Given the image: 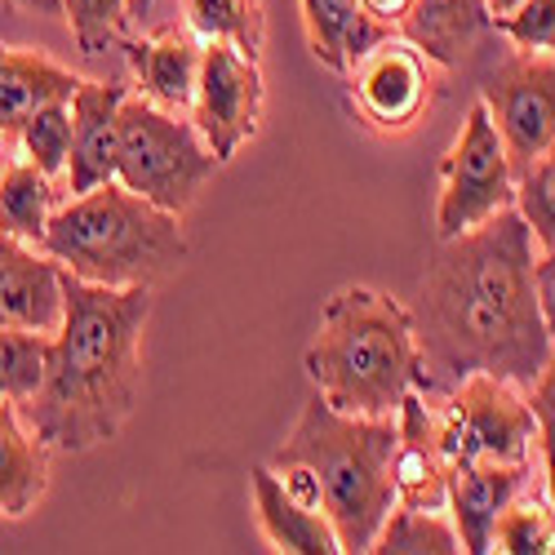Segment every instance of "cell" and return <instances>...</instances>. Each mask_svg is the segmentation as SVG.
<instances>
[{"instance_id": "cell-1", "label": "cell", "mask_w": 555, "mask_h": 555, "mask_svg": "<svg viewBox=\"0 0 555 555\" xmlns=\"http://www.w3.org/2000/svg\"><path fill=\"white\" fill-rule=\"evenodd\" d=\"M538 241L520 209L440 241L427 262L413 334H418V391L444 396L467 374H493L529 387L551 356L538 302Z\"/></svg>"}, {"instance_id": "cell-2", "label": "cell", "mask_w": 555, "mask_h": 555, "mask_svg": "<svg viewBox=\"0 0 555 555\" xmlns=\"http://www.w3.org/2000/svg\"><path fill=\"white\" fill-rule=\"evenodd\" d=\"M152 289H107L63 271V325L44 343L27 423L44 449L89 453L120 436L143 391Z\"/></svg>"}, {"instance_id": "cell-3", "label": "cell", "mask_w": 555, "mask_h": 555, "mask_svg": "<svg viewBox=\"0 0 555 555\" xmlns=\"http://www.w3.org/2000/svg\"><path fill=\"white\" fill-rule=\"evenodd\" d=\"M418 364L413 311L364 285H347L325 302L307 347L315 396L356 418H396L400 400L418 387Z\"/></svg>"}, {"instance_id": "cell-4", "label": "cell", "mask_w": 555, "mask_h": 555, "mask_svg": "<svg viewBox=\"0 0 555 555\" xmlns=\"http://www.w3.org/2000/svg\"><path fill=\"white\" fill-rule=\"evenodd\" d=\"M40 249L63 271L107 289H152L188 262L178 214L120 188L116 178L54 209Z\"/></svg>"}, {"instance_id": "cell-5", "label": "cell", "mask_w": 555, "mask_h": 555, "mask_svg": "<svg viewBox=\"0 0 555 555\" xmlns=\"http://www.w3.org/2000/svg\"><path fill=\"white\" fill-rule=\"evenodd\" d=\"M391 449L396 418H356L311 396L271 462H302L320 476L325 516L338 533V546L356 555L374 546L387 512L396 506Z\"/></svg>"}, {"instance_id": "cell-6", "label": "cell", "mask_w": 555, "mask_h": 555, "mask_svg": "<svg viewBox=\"0 0 555 555\" xmlns=\"http://www.w3.org/2000/svg\"><path fill=\"white\" fill-rule=\"evenodd\" d=\"M218 156L205 147V138L192 120H182L152 99L120 103V156L116 182L169 214H188L201 188L214 178Z\"/></svg>"}, {"instance_id": "cell-7", "label": "cell", "mask_w": 555, "mask_h": 555, "mask_svg": "<svg viewBox=\"0 0 555 555\" xmlns=\"http://www.w3.org/2000/svg\"><path fill=\"white\" fill-rule=\"evenodd\" d=\"M431 409H436V440L449 467H467V462L525 467V462H533L538 427L525 387L493 374H467Z\"/></svg>"}, {"instance_id": "cell-8", "label": "cell", "mask_w": 555, "mask_h": 555, "mask_svg": "<svg viewBox=\"0 0 555 555\" xmlns=\"http://www.w3.org/2000/svg\"><path fill=\"white\" fill-rule=\"evenodd\" d=\"M516 205V169L506 156L498 125L485 103H472L453 147L440 160V201H436V236H462L493 214Z\"/></svg>"}, {"instance_id": "cell-9", "label": "cell", "mask_w": 555, "mask_h": 555, "mask_svg": "<svg viewBox=\"0 0 555 555\" xmlns=\"http://www.w3.org/2000/svg\"><path fill=\"white\" fill-rule=\"evenodd\" d=\"M480 103L502 133L512 169L520 173L555 138V54L516 50L502 59L480 89Z\"/></svg>"}, {"instance_id": "cell-10", "label": "cell", "mask_w": 555, "mask_h": 555, "mask_svg": "<svg viewBox=\"0 0 555 555\" xmlns=\"http://www.w3.org/2000/svg\"><path fill=\"white\" fill-rule=\"evenodd\" d=\"M262 120V72L254 59H245L231 44L209 40L201 54V80L192 99V125L201 129L205 147L227 165Z\"/></svg>"}, {"instance_id": "cell-11", "label": "cell", "mask_w": 555, "mask_h": 555, "mask_svg": "<svg viewBox=\"0 0 555 555\" xmlns=\"http://www.w3.org/2000/svg\"><path fill=\"white\" fill-rule=\"evenodd\" d=\"M347 76H351V94H356L360 116L383 133L413 129L418 116L427 112V103H431L427 54L413 50L404 36L378 40Z\"/></svg>"}, {"instance_id": "cell-12", "label": "cell", "mask_w": 555, "mask_h": 555, "mask_svg": "<svg viewBox=\"0 0 555 555\" xmlns=\"http://www.w3.org/2000/svg\"><path fill=\"white\" fill-rule=\"evenodd\" d=\"M391 485L400 506L418 512H449V462L436 440L431 396L413 387L396 409V449H391Z\"/></svg>"}, {"instance_id": "cell-13", "label": "cell", "mask_w": 555, "mask_h": 555, "mask_svg": "<svg viewBox=\"0 0 555 555\" xmlns=\"http://www.w3.org/2000/svg\"><path fill=\"white\" fill-rule=\"evenodd\" d=\"M63 325V267L0 231V330L54 334Z\"/></svg>"}, {"instance_id": "cell-14", "label": "cell", "mask_w": 555, "mask_h": 555, "mask_svg": "<svg viewBox=\"0 0 555 555\" xmlns=\"http://www.w3.org/2000/svg\"><path fill=\"white\" fill-rule=\"evenodd\" d=\"M129 99L125 85L112 80H80L72 94V156L67 182L72 196L116 178L120 156V103Z\"/></svg>"}, {"instance_id": "cell-15", "label": "cell", "mask_w": 555, "mask_h": 555, "mask_svg": "<svg viewBox=\"0 0 555 555\" xmlns=\"http://www.w3.org/2000/svg\"><path fill=\"white\" fill-rule=\"evenodd\" d=\"M529 476H533V462H525V467H506V462L449 467V520L457 529L462 551L472 555L489 551L498 516L529 489Z\"/></svg>"}, {"instance_id": "cell-16", "label": "cell", "mask_w": 555, "mask_h": 555, "mask_svg": "<svg viewBox=\"0 0 555 555\" xmlns=\"http://www.w3.org/2000/svg\"><path fill=\"white\" fill-rule=\"evenodd\" d=\"M133 80L143 85V99H152L156 107L169 112H192L196 99V80H201V54L205 44L188 31H160V36H143V40H125L120 44Z\"/></svg>"}, {"instance_id": "cell-17", "label": "cell", "mask_w": 555, "mask_h": 555, "mask_svg": "<svg viewBox=\"0 0 555 555\" xmlns=\"http://www.w3.org/2000/svg\"><path fill=\"white\" fill-rule=\"evenodd\" d=\"M489 31L493 14L485 0H413L400 23V36L440 67H457Z\"/></svg>"}, {"instance_id": "cell-18", "label": "cell", "mask_w": 555, "mask_h": 555, "mask_svg": "<svg viewBox=\"0 0 555 555\" xmlns=\"http://www.w3.org/2000/svg\"><path fill=\"white\" fill-rule=\"evenodd\" d=\"M80 76L54 59L0 44V133L18 138V129L50 103H72Z\"/></svg>"}, {"instance_id": "cell-19", "label": "cell", "mask_w": 555, "mask_h": 555, "mask_svg": "<svg viewBox=\"0 0 555 555\" xmlns=\"http://www.w3.org/2000/svg\"><path fill=\"white\" fill-rule=\"evenodd\" d=\"M298 5L315 63L338 76H347L378 40L391 36V27L378 23L360 0H298Z\"/></svg>"}, {"instance_id": "cell-20", "label": "cell", "mask_w": 555, "mask_h": 555, "mask_svg": "<svg viewBox=\"0 0 555 555\" xmlns=\"http://www.w3.org/2000/svg\"><path fill=\"white\" fill-rule=\"evenodd\" d=\"M254 506H258V525L275 551L289 555H338V533L325 512L294 502L271 467H254Z\"/></svg>"}, {"instance_id": "cell-21", "label": "cell", "mask_w": 555, "mask_h": 555, "mask_svg": "<svg viewBox=\"0 0 555 555\" xmlns=\"http://www.w3.org/2000/svg\"><path fill=\"white\" fill-rule=\"evenodd\" d=\"M44 444L23 427L14 400H0V516H27L44 493Z\"/></svg>"}, {"instance_id": "cell-22", "label": "cell", "mask_w": 555, "mask_h": 555, "mask_svg": "<svg viewBox=\"0 0 555 555\" xmlns=\"http://www.w3.org/2000/svg\"><path fill=\"white\" fill-rule=\"evenodd\" d=\"M188 27L196 40L231 44V50H241L254 63L267 40L262 0H188Z\"/></svg>"}, {"instance_id": "cell-23", "label": "cell", "mask_w": 555, "mask_h": 555, "mask_svg": "<svg viewBox=\"0 0 555 555\" xmlns=\"http://www.w3.org/2000/svg\"><path fill=\"white\" fill-rule=\"evenodd\" d=\"M50 205H54V178L40 173L31 160H18L0 173V231L40 245Z\"/></svg>"}, {"instance_id": "cell-24", "label": "cell", "mask_w": 555, "mask_h": 555, "mask_svg": "<svg viewBox=\"0 0 555 555\" xmlns=\"http://www.w3.org/2000/svg\"><path fill=\"white\" fill-rule=\"evenodd\" d=\"M369 551H383V555H453V551H462V542H457V529L444 512H418V506L396 502Z\"/></svg>"}, {"instance_id": "cell-25", "label": "cell", "mask_w": 555, "mask_h": 555, "mask_svg": "<svg viewBox=\"0 0 555 555\" xmlns=\"http://www.w3.org/2000/svg\"><path fill=\"white\" fill-rule=\"evenodd\" d=\"M489 551L502 555H555V512L538 493H520L493 525Z\"/></svg>"}, {"instance_id": "cell-26", "label": "cell", "mask_w": 555, "mask_h": 555, "mask_svg": "<svg viewBox=\"0 0 555 555\" xmlns=\"http://www.w3.org/2000/svg\"><path fill=\"white\" fill-rule=\"evenodd\" d=\"M63 18L72 23L80 54H103V50H120L129 40L133 10L129 0H63Z\"/></svg>"}, {"instance_id": "cell-27", "label": "cell", "mask_w": 555, "mask_h": 555, "mask_svg": "<svg viewBox=\"0 0 555 555\" xmlns=\"http://www.w3.org/2000/svg\"><path fill=\"white\" fill-rule=\"evenodd\" d=\"M516 209L529 222L538 249L555 245V138L516 173Z\"/></svg>"}, {"instance_id": "cell-28", "label": "cell", "mask_w": 555, "mask_h": 555, "mask_svg": "<svg viewBox=\"0 0 555 555\" xmlns=\"http://www.w3.org/2000/svg\"><path fill=\"white\" fill-rule=\"evenodd\" d=\"M44 343L50 334L31 330H0V400H31L44 374Z\"/></svg>"}, {"instance_id": "cell-29", "label": "cell", "mask_w": 555, "mask_h": 555, "mask_svg": "<svg viewBox=\"0 0 555 555\" xmlns=\"http://www.w3.org/2000/svg\"><path fill=\"white\" fill-rule=\"evenodd\" d=\"M18 143H23V156L40 169L59 178L67 169V156H72V103H50L40 107L23 129H18Z\"/></svg>"}, {"instance_id": "cell-30", "label": "cell", "mask_w": 555, "mask_h": 555, "mask_svg": "<svg viewBox=\"0 0 555 555\" xmlns=\"http://www.w3.org/2000/svg\"><path fill=\"white\" fill-rule=\"evenodd\" d=\"M493 31L525 54H555V0H520L512 14H498Z\"/></svg>"}, {"instance_id": "cell-31", "label": "cell", "mask_w": 555, "mask_h": 555, "mask_svg": "<svg viewBox=\"0 0 555 555\" xmlns=\"http://www.w3.org/2000/svg\"><path fill=\"white\" fill-rule=\"evenodd\" d=\"M533 427H538V453H555V347L546 356V364L538 369V378L525 387Z\"/></svg>"}, {"instance_id": "cell-32", "label": "cell", "mask_w": 555, "mask_h": 555, "mask_svg": "<svg viewBox=\"0 0 555 555\" xmlns=\"http://www.w3.org/2000/svg\"><path fill=\"white\" fill-rule=\"evenodd\" d=\"M533 281H538V302H542V320H546V334H551V343H555V245H546V249L538 254Z\"/></svg>"}, {"instance_id": "cell-33", "label": "cell", "mask_w": 555, "mask_h": 555, "mask_svg": "<svg viewBox=\"0 0 555 555\" xmlns=\"http://www.w3.org/2000/svg\"><path fill=\"white\" fill-rule=\"evenodd\" d=\"M360 5L374 14L378 23H387V27H400L404 23V14H409V5L413 0H360Z\"/></svg>"}, {"instance_id": "cell-34", "label": "cell", "mask_w": 555, "mask_h": 555, "mask_svg": "<svg viewBox=\"0 0 555 555\" xmlns=\"http://www.w3.org/2000/svg\"><path fill=\"white\" fill-rule=\"evenodd\" d=\"M10 10H23V14H40V18H63V0H0Z\"/></svg>"}, {"instance_id": "cell-35", "label": "cell", "mask_w": 555, "mask_h": 555, "mask_svg": "<svg viewBox=\"0 0 555 555\" xmlns=\"http://www.w3.org/2000/svg\"><path fill=\"white\" fill-rule=\"evenodd\" d=\"M542 462V489H546V502H551V512H555V453H538Z\"/></svg>"}, {"instance_id": "cell-36", "label": "cell", "mask_w": 555, "mask_h": 555, "mask_svg": "<svg viewBox=\"0 0 555 555\" xmlns=\"http://www.w3.org/2000/svg\"><path fill=\"white\" fill-rule=\"evenodd\" d=\"M485 5H489V14L498 18V14H512V10L520 5V0H485Z\"/></svg>"}, {"instance_id": "cell-37", "label": "cell", "mask_w": 555, "mask_h": 555, "mask_svg": "<svg viewBox=\"0 0 555 555\" xmlns=\"http://www.w3.org/2000/svg\"><path fill=\"white\" fill-rule=\"evenodd\" d=\"M152 5H156V0H129V10H133V18H143V14L152 10Z\"/></svg>"}, {"instance_id": "cell-38", "label": "cell", "mask_w": 555, "mask_h": 555, "mask_svg": "<svg viewBox=\"0 0 555 555\" xmlns=\"http://www.w3.org/2000/svg\"><path fill=\"white\" fill-rule=\"evenodd\" d=\"M10 165H5V133H0V173H5Z\"/></svg>"}]
</instances>
